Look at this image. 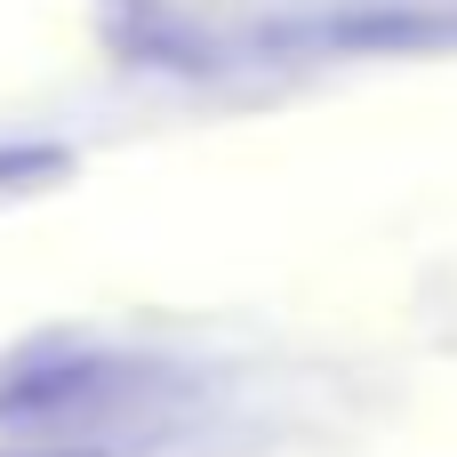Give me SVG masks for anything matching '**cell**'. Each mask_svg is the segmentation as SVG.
<instances>
[{"label":"cell","mask_w":457,"mask_h":457,"mask_svg":"<svg viewBox=\"0 0 457 457\" xmlns=\"http://www.w3.org/2000/svg\"><path fill=\"white\" fill-rule=\"evenodd\" d=\"M129 378V361L112 353H88V345H48V353H24L0 370V418L16 426H40V418H64V410H104L112 386Z\"/></svg>","instance_id":"cell-1"},{"label":"cell","mask_w":457,"mask_h":457,"mask_svg":"<svg viewBox=\"0 0 457 457\" xmlns=\"http://www.w3.org/2000/svg\"><path fill=\"white\" fill-rule=\"evenodd\" d=\"M321 48L345 56H418V48H457V8H345L313 32Z\"/></svg>","instance_id":"cell-2"},{"label":"cell","mask_w":457,"mask_h":457,"mask_svg":"<svg viewBox=\"0 0 457 457\" xmlns=\"http://www.w3.org/2000/svg\"><path fill=\"white\" fill-rule=\"evenodd\" d=\"M72 145H48V137H16L0 145V201H32V193H56L72 177Z\"/></svg>","instance_id":"cell-3"},{"label":"cell","mask_w":457,"mask_h":457,"mask_svg":"<svg viewBox=\"0 0 457 457\" xmlns=\"http://www.w3.org/2000/svg\"><path fill=\"white\" fill-rule=\"evenodd\" d=\"M0 457H104V450H72V442H32V450H0Z\"/></svg>","instance_id":"cell-4"}]
</instances>
